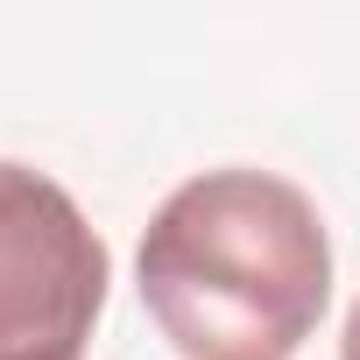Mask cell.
Segmentation results:
<instances>
[{"label":"cell","instance_id":"obj_1","mask_svg":"<svg viewBox=\"0 0 360 360\" xmlns=\"http://www.w3.org/2000/svg\"><path fill=\"white\" fill-rule=\"evenodd\" d=\"M134 276L184 360H290L332 304V240L304 184L205 169L155 205Z\"/></svg>","mask_w":360,"mask_h":360},{"label":"cell","instance_id":"obj_2","mask_svg":"<svg viewBox=\"0 0 360 360\" xmlns=\"http://www.w3.org/2000/svg\"><path fill=\"white\" fill-rule=\"evenodd\" d=\"M106 240L57 176L0 162V360H78L106 311Z\"/></svg>","mask_w":360,"mask_h":360},{"label":"cell","instance_id":"obj_3","mask_svg":"<svg viewBox=\"0 0 360 360\" xmlns=\"http://www.w3.org/2000/svg\"><path fill=\"white\" fill-rule=\"evenodd\" d=\"M339 360H360V304L346 311V332H339Z\"/></svg>","mask_w":360,"mask_h":360}]
</instances>
